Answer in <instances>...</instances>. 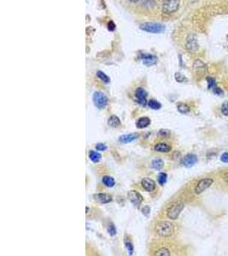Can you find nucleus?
Masks as SVG:
<instances>
[{
    "label": "nucleus",
    "instance_id": "1",
    "mask_svg": "<svg viewBox=\"0 0 228 256\" xmlns=\"http://www.w3.org/2000/svg\"><path fill=\"white\" fill-rule=\"evenodd\" d=\"M174 227L172 223L168 221H162L156 226V232L163 237H168L173 235Z\"/></svg>",
    "mask_w": 228,
    "mask_h": 256
},
{
    "label": "nucleus",
    "instance_id": "2",
    "mask_svg": "<svg viewBox=\"0 0 228 256\" xmlns=\"http://www.w3.org/2000/svg\"><path fill=\"white\" fill-rule=\"evenodd\" d=\"M141 30L150 33V34H162L165 31V27L163 24L153 23V22H145L139 26Z\"/></svg>",
    "mask_w": 228,
    "mask_h": 256
},
{
    "label": "nucleus",
    "instance_id": "3",
    "mask_svg": "<svg viewBox=\"0 0 228 256\" xmlns=\"http://www.w3.org/2000/svg\"><path fill=\"white\" fill-rule=\"evenodd\" d=\"M184 208V203L181 201L173 202L167 210V216L171 219H177Z\"/></svg>",
    "mask_w": 228,
    "mask_h": 256
},
{
    "label": "nucleus",
    "instance_id": "4",
    "mask_svg": "<svg viewBox=\"0 0 228 256\" xmlns=\"http://www.w3.org/2000/svg\"><path fill=\"white\" fill-rule=\"evenodd\" d=\"M92 100H93L94 105L99 109H104L107 106L108 101H109L107 96L101 92H94Z\"/></svg>",
    "mask_w": 228,
    "mask_h": 256
},
{
    "label": "nucleus",
    "instance_id": "5",
    "mask_svg": "<svg viewBox=\"0 0 228 256\" xmlns=\"http://www.w3.org/2000/svg\"><path fill=\"white\" fill-rule=\"evenodd\" d=\"M180 7L179 0H165L163 3L162 10L165 14H172L178 10Z\"/></svg>",
    "mask_w": 228,
    "mask_h": 256
},
{
    "label": "nucleus",
    "instance_id": "6",
    "mask_svg": "<svg viewBox=\"0 0 228 256\" xmlns=\"http://www.w3.org/2000/svg\"><path fill=\"white\" fill-rule=\"evenodd\" d=\"M214 183V180L210 178V177H207V178H203L201 179L196 185L195 187V193L196 194H201L203 193L204 191H206L207 189L210 187L211 185Z\"/></svg>",
    "mask_w": 228,
    "mask_h": 256
},
{
    "label": "nucleus",
    "instance_id": "7",
    "mask_svg": "<svg viewBox=\"0 0 228 256\" xmlns=\"http://www.w3.org/2000/svg\"><path fill=\"white\" fill-rule=\"evenodd\" d=\"M128 200L131 201L132 205L135 208H138L142 204V202L144 201V198L142 196V195L138 192L137 191H131L127 193Z\"/></svg>",
    "mask_w": 228,
    "mask_h": 256
},
{
    "label": "nucleus",
    "instance_id": "8",
    "mask_svg": "<svg viewBox=\"0 0 228 256\" xmlns=\"http://www.w3.org/2000/svg\"><path fill=\"white\" fill-rule=\"evenodd\" d=\"M186 47L187 51L190 52V53H194V52L198 51L199 45H198V43H197V37L194 34H190L187 37Z\"/></svg>",
    "mask_w": 228,
    "mask_h": 256
},
{
    "label": "nucleus",
    "instance_id": "9",
    "mask_svg": "<svg viewBox=\"0 0 228 256\" xmlns=\"http://www.w3.org/2000/svg\"><path fill=\"white\" fill-rule=\"evenodd\" d=\"M147 95H148L147 92L144 88H142V87H138L135 91L134 96L135 98H136V101L138 102V103H139L142 106H145L146 104H148L147 99H146L147 98Z\"/></svg>",
    "mask_w": 228,
    "mask_h": 256
},
{
    "label": "nucleus",
    "instance_id": "10",
    "mask_svg": "<svg viewBox=\"0 0 228 256\" xmlns=\"http://www.w3.org/2000/svg\"><path fill=\"white\" fill-rule=\"evenodd\" d=\"M141 185L143 189L147 192H151L156 189V182L150 177H144L141 181Z\"/></svg>",
    "mask_w": 228,
    "mask_h": 256
},
{
    "label": "nucleus",
    "instance_id": "11",
    "mask_svg": "<svg viewBox=\"0 0 228 256\" xmlns=\"http://www.w3.org/2000/svg\"><path fill=\"white\" fill-rule=\"evenodd\" d=\"M197 162V156L194 154H188L184 157L182 160V164L184 167L190 168L192 167Z\"/></svg>",
    "mask_w": 228,
    "mask_h": 256
},
{
    "label": "nucleus",
    "instance_id": "12",
    "mask_svg": "<svg viewBox=\"0 0 228 256\" xmlns=\"http://www.w3.org/2000/svg\"><path fill=\"white\" fill-rule=\"evenodd\" d=\"M141 58L143 63L147 67H150V66L155 65L156 63V61H157V58L152 54H147V53L142 54Z\"/></svg>",
    "mask_w": 228,
    "mask_h": 256
},
{
    "label": "nucleus",
    "instance_id": "13",
    "mask_svg": "<svg viewBox=\"0 0 228 256\" xmlns=\"http://www.w3.org/2000/svg\"><path fill=\"white\" fill-rule=\"evenodd\" d=\"M93 197L95 201L103 203V204H106L112 201V196L107 193H97V194L93 195Z\"/></svg>",
    "mask_w": 228,
    "mask_h": 256
},
{
    "label": "nucleus",
    "instance_id": "14",
    "mask_svg": "<svg viewBox=\"0 0 228 256\" xmlns=\"http://www.w3.org/2000/svg\"><path fill=\"white\" fill-rule=\"evenodd\" d=\"M171 150H172V146L164 142H160L154 145V150L159 153H168Z\"/></svg>",
    "mask_w": 228,
    "mask_h": 256
},
{
    "label": "nucleus",
    "instance_id": "15",
    "mask_svg": "<svg viewBox=\"0 0 228 256\" xmlns=\"http://www.w3.org/2000/svg\"><path fill=\"white\" fill-rule=\"evenodd\" d=\"M139 134L138 133H130V134H125L121 135L119 137V142L121 143H128L133 142L136 139H138Z\"/></svg>",
    "mask_w": 228,
    "mask_h": 256
},
{
    "label": "nucleus",
    "instance_id": "16",
    "mask_svg": "<svg viewBox=\"0 0 228 256\" xmlns=\"http://www.w3.org/2000/svg\"><path fill=\"white\" fill-rule=\"evenodd\" d=\"M150 119L148 117H141L138 119V121L136 123V126L138 128H145L150 125Z\"/></svg>",
    "mask_w": 228,
    "mask_h": 256
},
{
    "label": "nucleus",
    "instance_id": "17",
    "mask_svg": "<svg viewBox=\"0 0 228 256\" xmlns=\"http://www.w3.org/2000/svg\"><path fill=\"white\" fill-rule=\"evenodd\" d=\"M108 125L111 127L116 128L118 126H121V120L116 115H111L110 119H108Z\"/></svg>",
    "mask_w": 228,
    "mask_h": 256
},
{
    "label": "nucleus",
    "instance_id": "18",
    "mask_svg": "<svg viewBox=\"0 0 228 256\" xmlns=\"http://www.w3.org/2000/svg\"><path fill=\"white\" fill-rule=\"evenodd\" d=\"M102 182H103V184H104L106 187L109 188L113 187L114 184H115V181H114V178L112 177H110V176H104V177H103V179H102Z\"/></svg>",
    "mask_w": 228,
    "mask_h": 256
},
{
    "label": "nucleus",
    "instance_id": "19",
    "mask_svg": "<svg viewBox=\"0 0 228 256\" xmlns=\"http://www.w3.org/2000/svg\"><path fill=\"white\" fill-rule=\"evenodd\" d=\"M164 166V162L162 159H155L152 160L151 167L156 170H161Z\"/></svg>",
    "mask_w": 228,
    "mask_h": 256
},
{
    "label": "nucleus",
    "instance_id": "20",
    "mask_svg": "<svg viewBox=\"0 0 228 256\" xmlns=\"http://www.w3.org/2000/svg\"><path fill=\"white\" fill-rule=\"evenodd\" d=\"M101 155L99 153H97L96 151L93 150H91L89 152V158L92 161H93L94 163H97L99 160H101Z\"/></svg>",
    "mask_w": 228,
    "mask_h": 256
},
{
    "label": "nucleus",
    "instance_id": "21",
    "mask_svg": "<svg viewBox=\"0 0 228 256\" xmlns=\"http://www.w3.org/2000/svg\"><path fill=\"white\" fill-rule=\"evenodd\" d=\"M177 109H178V111L181 114H188L190 112V107L186 104V103H183V102H180L177 105Z\"/></svg>",
    "mask_w": 228,
    "mask_h": 256
},
{
    "label": "nucleus",
    "instance_id": "22",
    "mask_svg": "<svg viewBox=\"0 0 228 256\" xmlns=\"http://www.w3.org/2000/svg\"><path fill=\"white\" fill-rule=\"evenodd\" d=\"M148 106L150 109H154V110H158V109H160L162 108V104H161L158 101L155 100V99L150 100L148 102Z\"/></svg>",
    "mask_w": 228,
    "mask_h": 256
},
{
    "label": "nucleus",
    "instance_id": "23",
    "mask_svg": "<svg viewBox=\"0 0 228 256\" xmlns=\"http://www.w3.org/2000/svg\"><path fill=\"white\" fill-rule=\"evenodd\" d=\"M97 76L101 80L104 82V83H105V84H109V83L110 82V77H109L108 75L105 74L104 72L97 71Z\"/></svg>",
    "mask_w": 228,
    "mask_h": 256
},
{
    "label": "nucleus",
    "instance_id": "24",
    "mask_svg": "<svg viewBox=\"0 0 228 256\" xmlns=\"http://www.w3.org/2000/svg\"><path fill=\"white\" fill-rule=\"evenodd\" d=\"M124 243L125 246H126V248L127 249L128 254H129L130 255H132V254H133V246H132V242L130 241V239L125 238Z\"/></svg>",
    "mask_w": 228,
    "mask_h": 256
},
{
    "label": "nucleus",
    "instance_id": "25",
    "mask_svg": "<svg viewBox=\"0 0 228 256\" xmlns=\"http://www.w3.org/2000/svg\"><path fill=\"white\" fill-rule=\"evenodd\" d=\"M155 255L168 256L170 255V251L166 248H161V249L156 250V252L155 253Z\"/></svg>",
    "mask_w": 228,
    "mask_h": 256
},
{
    "label": "nucleus",
    "instance_id": "26",
    "mask_svg": "<svg viewBox=\"0 0 228 256\" xmlns=\"http://www.w3.org/2000/svg\"><path fill=\"white\" fill-rule=\"evenodd\" d=\"M167 179H168V175L165 173H160L158 177H157V180L161 185H164L167 183Z\"/></svg>",
    "mask_w": 228,
    "mask_h": 256
},
{
    "label": "nucleus",
    "instance_id": "27",
    "mask_svg": "<svg viewBox=\"0 0 228 256\" xmlns=\"http://www.w3.org/2000/svg\"><path fill=\"white\" fill-rule=\"evenodd\" d=\"M208 82V88L209 90L214 89V87H216V83H215V79L214 78H211V77H208L207 78Z\"/></svg>",
    "mask_w": 228,
    "mask_h": 256
},
{
    "label": "nucleus",
    "instance_id": "28",
    "mask_svg": "<svg viewBox=\"0 0 228 256\" xmlns=\"http://www.w3.org/2000/svg\"><path fill=\"white\" fill-rule=\"evenodd\" d=\"M174 78L176 79V81L179 83H183V82L186 81V78L180 73H175Z\"/></svg>",
    "mask_w": 228,
    "mask_h": 256
},
{
    "label": "nucleus",
    "instance_id": "29",
    "mask_svg": "<svg viewBox=\"0 0 228 256\" xmlns=\"http://www.w3.org/2000/svg\"><path fill=\"white\" fill-rule=\"evenodd\" d=\"M193 66L194 68H195V69H201V68L205 69V68H206V65L204 64L203 62L201 61V60H197V61H195Z\"/></svg>",
    "mask_w": 228,
    "mask_h": 256
},
{
    "label": "nucleus",
    "instance_id": "30",
    "mask_svg": "<svg viewBox=\"0 0 228 256\" xmlns=\"http://www.w3.org/2000/svg\"><path fill=\"white\" fill-rule=\"evenodd\" d=\"M108 232H109V234L110 236H114L116 234V229H115L114 225L112 223H110L109 225V226H108Z\"/></svg>",
    "mask_w": 228,
    "mask_h": 256
},
{
    "label": "nucleus",
    "instance_id": "31",
    "mask_svg": "<svg viewBox=\"0 0 228 256\" xmlns=\"http://www.w3.org/2000/svg\"><path fill=\"white\" fill-rule=\"evenodd\" d=\"M221 113L225 116H228V102H225L221 105Z\"/></svg>",
    "mask_w": 228,
    "mask_h": 256
},
{
    "label": "nucleus",
    "instance_id": "32",
    "mask_svg": "<svg viewBox=\"0 0 228 256\" xmlns=\"http://www.w3.org/2000/svg\"><path fill=\"white\" fill-rule=\"evenodd\" d=\"M95 148H96V150H98V151H105V150H107V146L103 143H97Z\"/></svg>",
    "mask_w": 228,
    "mask_h": 256
},
{
    "label": "nucleus",
    "instance_id": "33",
    "mask_svg": "<svg viewBox=\"0 0 228 256\" xmlns=\"http://www.w3.org/2000/svg\"><path fill=\"white\" fill-rule=\"evenodd\" d=\"M159 135L163 137H168L170 135V132L168 130L162 129L159 132Z\"/></svg>",
    "mask_w": 228,
    "mask_h": 256
},
{
    "label": "nucleus",
    "instance_id": "34",
    "mask_svg": "<svg viewBox=\"0 0 228 256\" xmlns=\"http://www.w3.org/2000/svg\"><path fill=\"white\" fill-rule=\"evenodd\" d=\"M221 160L225 163H228V152H225L221 155Z\"/></svg>",
    "mask_w": 228,
    "mask_h": 256
},
{
    "label": "nucleus",
    "instance_id": "35",
    "mask_svg": "<svg viewBox=\"0 0 228 256\" xmlns=\"http://www.w3.org/2000/svg\"><path fill=\"white\" fill-rule=\"evenodd\" d=\"M213 92H214L215 95H218V96H222L223 94H224L223 91H222L221 89L218 88V87H214V88L213 89Z\"/></svg>",
    "mask_w": 228,
    "mask_h": 256
},
{
    "label": "nucleus",
    "instance_id": "36",
    "mask_svg": "<svg viewBox=\"0 0 228 256\" xmlns=\"http://www.w3.org/2000/svg\"><path fill=\"white\" fill-rule=\"evenodd\" d=\"M150 212V208L149 207H144V208H142V213L145 216H148Z\"/></svg>",
    "mask_w": 228,
    "mask_h": 256
},
{
    "label": "nucleus",
    "instance_id": "37",
    "mask_svg": "<svg viewBox=\"0 0 228 256\" xmlns=\"http://www.w3.org/2000/svg\"><path fill=\"white\" fill-rule=\"evenodd\" d=\"M114 28H115V25H114V23L112 20H110L109 22V24H108V29L110 31H114Z\"/></svg>",
    "mask_w": 228,
    "mask_h": 256
},
{
    "label": "nucleus",
    "instance_id": "38",
    "mask_svg": "<svg viewBox=\"0 0 228 256\" xmlns=\"http://www.w3.org/2000/svg\"><path fill=\"white\" fill-rule=\"evenodd\" d=\"M222 177H223V179H224L225 182H226V183L228 184V172H226V173H223V175H222Z\"/></svg>",
    "mask_w": 228,
    "mask_h": 256
},
{
    "label": "nucleus",
    "instance_id": "39",
    "mask_svg": "<svg viewBox=\"0 0 228 256\" xmlns=\"http://www.w3.org/2000/svg\"><path fill=\"white\" fill-rule=\"evenodd\" d=\"M129 1H131V2H132V3H137V2L140 1V0H129Z\"/></svg>",
    "mask_w": 228,
    "mask_h": 256
}]
</instances>
